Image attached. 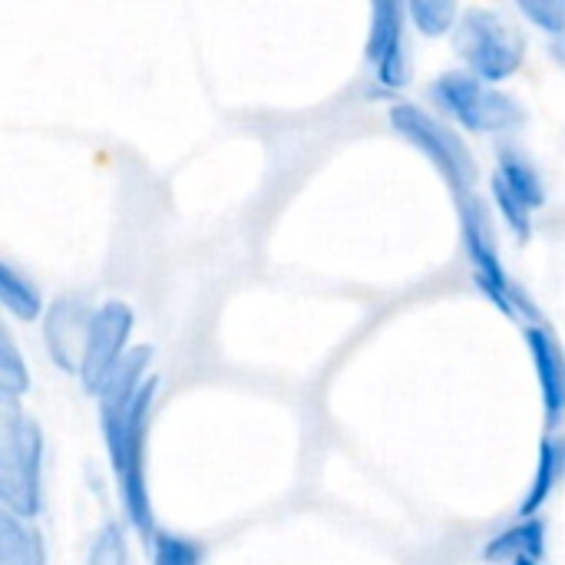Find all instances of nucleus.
<instances>
[{
    "label": "nucleus",
    "instance_id": "f257e3e1",
    "mask_svg": "<svg viewBox=\"0 0 565 565\" xmlns=\"http://www.w3.org/2000/svg\"><path fill=\"white\" fill-rule=\"evenodd\" d=\"M454 202H457L460 238H463V252H467L470 268H473L477 291H480L497 311H503L510 321L543 324V315H540L536 301L530 298V291H526V288L507 271V265H503L490 205H487L477 192L460 195V199H454Z\"/></svg>",
    "mask_w": 565,
    "mask_h": 565
},
{
    "label": "nucleus",
    "instance_id": "f03ea898",
    "mask_svg": "<svg viewBox=\"0 0 565 565\" xmlns=\"http://www.w3.org/2000/svg\"><path fill=\"white\" fill-rule=\"evenodd\" d=\"M430 103L437 113L463 132L473 136H507L526 126V106L520 96L507 93L503 86H490L473 73L444 70L430 83Z\"/></svg>",
    "mask_w": 565,
    "mask_h": 565
},
{
    "label": "nucleus",
    "instance_id": "7ed1b4c3",
    "mask_svg": "<svg viewBox=\"0 0 565 565\" xmlns=\"http://www.w3.org/2000/svg\"><path fill=\"white\" fill-rule=\"evenodd\" d=\"M46 440L40 424L20 404L0 411V503L3 513L36 523L43 513Z\"/></svg>",
    "mask_w": 565,
    "mask_h": 565
},
{
    "label": "nucleus",
    "instance_id": "20e7f679",
    "mask_svg": "<svg viewBox=\"0 0 565 565\" xmlns=\"http://www.w3.org/2000/svg\"><path fill=\"white\" fill-rule=\"evenodd\" d=\"M450 40L463 70L490 86H503L526 63V36L520 23L497 7H463Z\"/></svg>",
    "mask_w": 565,
    "mask_h": 565
},
{
    "label": "nucleus",
    "instance_id": "39448f33",
    "mask_svg": "<svg viewBox=\"0 0 565 565\" xmlns=\"http://www.w3.org/2000/svg\"><path fill=\"white\" fill-rule=\"evenodd\" d=\"M387 122L407 146H414L417 152H424V159H430V166L450 185L454 199L477 192L480 166L454 122H447L440 113H434L420 103H407V99H401L387 109Z\"/></svg>",
    "mask_w": 565,
    "mask_h": 565
},
{
    "label": "nucleus",
    "instance_id": "423d86ee",
    "mask_svg": "<svg viewBox=\"0 0 565 565\" xmlns=\"http://www.w3.org/2000/svg\"><path fill=\"white\" fill-rule=\"evenodd\" d=\"M159 397V374L142 387V394L132 404L129 427H126V447L122 457L113 463V477L119 487V503H122V520L126 526L149 546L152 536L159 533L156 526V510L149 500V480H146V437H149V420L152 407Z\"/></svg>",
    "mask_w": 565,
    "mask_h": 565
},
{
    "label": "nucleus",
    "instance_id": "0eeeda50",
    "mask_svg": "<svg viewBox=\"0 0 565 565\" xmlns=\"http://www.w3.org/2000/svg\"><path fill=\"white\" fill-rule=\"evenodd\" d=\"M132 331H136V311L122 298H106L93 311L89 324V341H86V358L79 371V384L89 397L99 394L106 377L122 364V358L132 351Z\"/></svg>",
    "mask_w": 565,
    "mask_h": 565
},
{
    "label": "nucleus",
    "instance_id": "6e6552de",
    "mask_svg": "<svg viewBox=\"0 0 565 565\" xmlns=\"http://www.w3.org/2000/svg\"><path fill=\"white\" fill-rule=\"evenodd\" d=\"M407 3L397 0H377L371 7L367 20V43L364 60L374 70V79L381 89H404L411 83V46H407Z\"/></svg>",
    "mask_w": 565,
    "mask_h": 565
},
{
    "label": "nucleus",
    "instance_id": "1a4fd4ad",
    "mask_svg": "<svg viewBox=\"0 0 565 565\" xmlns=\"http://www.w3.org/2000/svg\"><path fill=\"white\" fill-rule=\"evenodd\" d=\"M93 311L96 308H89L79 295H60L46 305V315L40 321L43 348H46L50 361L70 377H79V371H83Z\"/></svg>",
    "mask_w": 565,
    "mask_h": 565
},
{
    "label": "nucleus",
    "instance_id": "9d476101",
    "mask_svg": "<svg viewBox=\"0 0 565 565\" xmlns=\"http://www.w3.org/2000/svg\"><path fill=\"white\" fill-rule=\"evenodd\" d=\"M523 341L536 371V384H540V401H543V417L550 434H559L565 424V348L556 338L553 328L546 324H526L523 328Z\"/></svg>",
    "mask_w": 565,
    "mask_h": 565
},
{
    "label": "nucleus",
    "instance_id": "9b49d317",
    "mask_svg": "<svg viewBox=\"0 0 565 565\" xmlns=\"http://www.w3.org/2000/svg\"><path fill=\"white\" fill-rule=\"evenodd\" d=\"M483 563L490 565H513L520 559H533L543 563L546 556V520H516L503 530H497L487 543H483Z\"/></svg>",
    "mask_w": 565,
    "mask_h": 565
},
{
    "label": "nucleus",
    "instance_id": "f8f14e48",
    "mask_svg": "<svg viewBox=\"0 0 565 565\" xmlns=\"http://www.w3.org/2000/svg\"><path fill=\"white\" fill-rule=\"evenodd\" d=\"M565 480V437L563 434H546L540 444V457H536V470L530 480V490L520 500L516 520H536L543 513V507L556 497L559 483Z\"/></svg>",
    "mask_w": 565,
    "mask_h": 565
},
{
    "label": "nucleus",
    "instance_id": "ddd939ff",
    "mask_svg": "<svg viewBox=\"0 0 565 565\" xmlns=\"http://www.w3.org/2000/svg\"><path fill=\"white\" fill-rule=\"evenodd\" d=\"M493 175H497L516 199H523L533 212L543 209L546 199H550L546 179H543V172L536 169V162H533L526 152L513 149V146H503V149L497 152V169H493Z\"/></svg>",
    "mask_w": 565,
    "mask_h": 565
},
{
    "label": "nucleus",
    "instance_id": "4468645a",
    "mask_svg": "<svg viewBox=\"0 0 565 565\" xmlns=\"http://www.w3.org/2000/svg\"><path fill=\"white\" fill-rule=\"evenodd\" d=\"M0 305L13 321L33 324L43 321L50 301L43 298L40 285L26 271H20L13 262H0Z\"/></svg>",
    "mask_w": 565,
    "mask_h": 565
},
{
    "label": "nucleus",
    "instance_id": "2eb2a0df",
    "mask_svg": "<svg viewBox=\"0 0 565 565\" xmlns=\"http://www.w3.org/2000/svg\"><path fill=\"white\" fill-rule=\"evenodd\" d=\"M0 565H50L46 540L36 523L0 513Z\"/></svg>",
    "mask_w": 565,
    "mask_h": 565
},
{
    "label": "nucleus",
    "instance_id": "dca6fc26",
    "mask_svg": "<svg viewBox=\"0 0 565 565\" xmlns=\"http://www.w3.org/2000/svg\"><path fill=\"white\" fill-rule=\"evenodd\" d=\"M30 364L20 354V344L13 341L10 328H0V401L3 407L20 404V397H26L30 391Z\"/></svg>",
    "mask_w": 565,
    "mask_h": 565
},
{
    "label": "nucleus",
    "instance_id": "f3484780",
    "mask_svg": "<svg viewBox=\"0 0 565 565\" xmlns=\"http://www.w3.org/2000/svg\"><path fill=\"white\" fill-rule=\"evenodd\" d=\"M460 13H463V7H457L454 0H411L407 3L411 30H417L427 40L454 36V30L460 23Z\"/></svg>",
    "mask_w": 565,
    "mask_h": 565
},
{
    "label": "nucleus",
    "instance_id": "a211bd4d",
    "mask_svg": "<svg viewBox=\"0 0 565 565\" xmlns=\"http://www.w3.org/2000/svg\"><path fill=\"white\" fill-rule=\"evenodd\" d=\"M86 565H129V526L126 520H106L89 546H86Z\"/></svg>",
    "mask_w": 565,
    "mask_h": 565
},
{
    "label": "nucleus",
    "instance_id": "6ab92c4d",
    "mask_svg": "<svg viewBox=\"0 0 565 565\" xmlns=\"http://www.w3.org/2000/svg\"><path fill=\"white\" fill-rule=\"evenodd\" d=\"M490 202H493V212L500 215V222L510 228V235L516 242L533 238V209L523 199H516L497 175L490 179Z\"/></svg>",
    "mask_w": 565,
    "mask_h": 565
},
{
    "label": "nucleus",
    "instance_id": "aec40b11",
    "mask_svg": "<svg viewBox=\"0 0 565 565\" xmlns=\"http://www.w3.org/2000/svg\"><path fill=\"white\" fill-rule=\"evenodd\" d=\"M152 550V565H202L205 563V550L182 533H169L159 530L149 543Z\"/></svg>",
    "mask_w": 565,
    "mask_h": 565
},
{
    "label": "nucleus",
    "instance_id": "412c9836",
    "mask_svg": "<svg viewBox=\"0 0 565 565\" xmlns=\"http://www.w3.org/2000/svg\"><path fill=\"white\" fill-rule=\"evenodd\" d=\"M516 13L533 23L536 30L546 33V40L565 33V3L563 0H520L516 3Z\"/></svg>",
    "mask_w": 565,
    "mask_h": 565
},
{
    "label": "nucleus",
    "instance_id": "4be33fe9",
    "mask_svg": "<svg viewBox=\"0 0 565 565\" xmlns=\"http://www.w3.org/2000/svg\"><path fill=\"white\" fill-rule=\"evenodd\" d=\"M546 50H550V60L565 70V33L553 36V40H546Z\"/></svg>",
    "mask_w": 565,
    "mask_h": 565
},
{
    "label": "nucleus",
    "instance_id": "5701e85b",
    "mask_svg": "<svg viewBox=\"0 0 565 565\" xmlns=\"http://www.w3.org/2000/svg\"><path fill=\"white\" fill-rule=\"evenodd\" d=\"M513 565H540V563H533V559H520V563H513Z\"/></svg>",
    "mask_w": 565,
    "mask_h": 565
}]
</instances>
